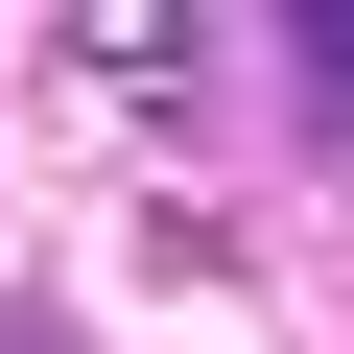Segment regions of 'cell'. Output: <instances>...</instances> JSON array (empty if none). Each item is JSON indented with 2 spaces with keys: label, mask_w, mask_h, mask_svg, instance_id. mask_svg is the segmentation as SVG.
Segmentation results:
<instances>
[{
  "label": "cell",
  "mask_w": 354,
  "mask_h": 354,
  "mask_svg": "<svg viewBox=\"0 0 354 354\" xmlns=\"http://www.w3.org/2000/svg\"><path fill=\"white\" fill-rule=\"evenodd\" d=\"M283 71H307V118H354V0H307V48H283Z\"/></svg>",
  "instance_id": "cell-1"
},
{
  "label": "cell",
  "mask_w": 354,
  "mask_h": 354,
  "mask_svg": "<svg viewBox=\"0 0 354 354\" xmlns=\"http://www.w3.org/2000/svg\"><path fill=\"white\" fill-rule=\"evenodd\" d=\"M0 354H71V330H0Z\"/></svg>",
  "instance_id": "cell-2"
}]
</instances>
